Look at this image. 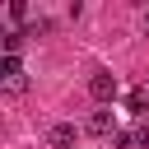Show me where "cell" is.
I'll use <instances>...</instances> for the list:
<instances>
[{"mask_svg":"<svg viewBox=\"0 0 149 149\" xmlns=\"http://www.w3.org/2000/svg\"><path fill=\"white\" fill-rule=\"evenodd\" d=\"M74 140H79V130H74L70 121H56V126L47 130V144H51V149H74Z\"/></svg>","mask_w":149,"mask_h":149,"instance_id":"obj_1","label":"cell"},{"mask_svg":"<svg viewBox=\"0 0 149 149\" xmlns=\"http://www.w3.org/2000/svg\"><path fill=\"white\" fill-rule=\"evenodd\" d=\"M88 93H93L98 102H107V98H116V74H107V70H98V74L88 79Z\"/></svg>","mask_w":149,"mask_h":149,"instance_id":"obj_2","label":"cell"},{"mask_svg":"<svg viewBox=\"0 0 149 149\" xmlns=\"http://www.w3.org/2000/svg\"><path fill=\"white\" fill-rule=\"evenodd\" d=\"M112 130H116V112L112 107H102V112L88 116V135H112Z\"/></svg>","mask_w":149,"mask_h":149,"instance_id":"obj_3","label":"cell"},{"mask_svg":"<svg viewBox=\"0 0 149 149\" xmlns=\"http://www.w3.org/2000/svg\"><path fill=\"white\" fill-rule=\"evenodd\" d=\"M0 74H5V79H14V74H23V70H19V56H5V61H0Z\"/></svg>","mask_w":149,"mask_h":149,"instance_id":"obj_4","label":"cell"},{"mask_svg":"<svg viewBox=\"0 0 149 149\" xmlns=\"http://www.w3.org/2000/svg\"><path fill=\"white\" fill-rule=\"evenodd\" d=\"M144 102H149V93H144V88H135V93L126 98V107H130V112H144Z\"/></svg>","mask_w":149,"mask_h":149,"instance_id":"obj_5","label":"cell"},{"mask_svg":"<svg viewBox=\"0 0 149 149\" xmlns=\"http://www.w3.org/2000/svg\"><path fill=\"white\" fill-rule=\"evenodd\" d=\"M19 47H23V33H9L5 37V56H19Z\"/></svg>","mask_w":149,"mask_h":149,"instance_id":"obj_6","label":"cell"},{"mask_svg":"<svg viewBox=\"0 0 149 149\" xmlns=\"http://www.w3.org/2000/svg\"><path fill=\"white\" fill-rule=\"evenodd\" d=\"M23 88H28V79H23V74H14V79H5V93H23Z\"/></svg>","mask_w":149,"mask_h":149,"instance_id":"obj_7","label":"cell"},{"mask_svg":"<svg viewBox=\"0 0 149 149\" xmlns=\"http://www.w3.org/2000/svg\"><path fill=\"white\" fill-rule=\"evenodd\" d=\"M135 144H149V121H140V126H135Z\"/></svg>","mask_w":149,"mask_h":149,"instance_id":"obj_8","label":"cell"}]
</instances>
